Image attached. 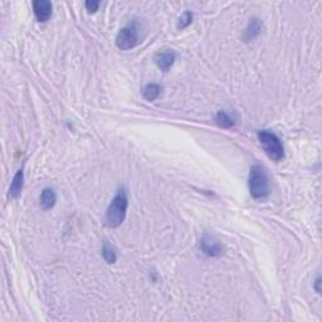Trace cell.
Wrapping results in <instances>:
<instances>
[{
    "label": "cell",
    "instance_id": "obj_1",
    "mask_svg": "<svg viewBox=\"0 0 322 322\" xmlns=\"http://www.w3.org/2000/svg\"><path fill=\"white\" fill-rule=\"evenodd\" d=\"M129 199L126 190L122 188L112 199L109 209L106 211V224L110 228H117L122 224L128 213Z\"/></svg>",
    "mask_w": 322,
    "mask_h": 322
},
{
    "label": "cell",
    "instance_id": "obj_2",
    "mask_svg": "<svg viewBox=\"0 0 322 322\" xmlns=\"http://www.w3.org/2000/svg\"><path fill=\"white\" fill-rule=\"evenodd\" d=\"M249 192L255 199L267 198L269 195V179L260 165H253L249 173Z\"/></svg>",
    "mask_w": 322,
    "mask_h": 322
},
{
    "label": "cell",
    "instance_id": "obj_3",
    "mask_svg": "<svg viewBox=\"0 0 322 322\" xmlns=\"http://www.w3.org/2000/svg\"><path fill=\"white\" fill-rule=\"evenodd\" d=\"M258 140L267 155L274 161H281L284 157V149L278 136L272 131L262 130L258 132Z\"/></svg>",
    "mask_w": 322,
    "mask_h": 322
},
{
    "label": "cell",
    "instance_id": "obj_4",
    "mask_svg": "<svg viewBox=\"0 0 322 322\" xmlns=\"http://www.w3.org/2000/svg\"><path fill=\"white\" fill-rule=\"evenodd\" d=\"M138 44V32L133 25L122 28L116 37V46L121 51H129Z\"/></svg>",
    "mask_w": 322,
    "mask_h": 322
},
{
    "label": "cell",
    "instance_id": "obj_5",
    "mask_svg": "<svg viewBox=\"0 0 322 322\" xmlns=\"http://www.w3.org/2000/svg\"><path fill=\"white\" fill-rule=\"evenodd\" d=\"M199 249L208 257H219L224 253L223 244L217 238H214L213 236H209V234H204L199 239Z\"/></svg>",
    "mask_w": 322,
    "mask_h": 322
},
{
    "label": "cell",
    "instance_id": "obj_6",
    "mask_svg": "<svg viewBox=\"0 0 322 322\" xmlns=\"http://www.w3.org/2000/svg\"><path fill=\"white\" fill-rule=\"evenodd\" d=\"M52 6L51 1H47V0H37L33 3V10H34L35 18L37 20L41 23L48 22L49 18L52 16Z\"/></svg>",
    "mask_w": 322,
    "mask_h": 322
},
{
    "label": "cell",
    "instance_id": "obj_7",
    "mask_svg": "<svg viewBox=\"0 0 322 322\" xmlns=\"http://www.w3.org/2000/svg\"><path fill=\"white\" fill-rule=\"evenodd\" d=\"M175 60H176L175 52L171 51V49H166V51L159 52V53L155 56V63H156L157 67H159L161 70H164V72H168V70L173 67Z\"/></svg>",
    "mask_w": 322,
    "mask_h": 322
},
{
    "label": "cell",
    "instance_id": "obj_8",
    "mask_svg": "<svg viewBox=\"0 0 322 322\" xmlns=\"http://www.w3.org/2000/svg\"><path fill=\"white\" fill-rule=\"evenodd\" d=\"M263 24L258 18H252V19L249 20L248 25H247L246 30H244L243 34V39L246 42H251L253 39H256L258 35L260 34L262 32Z\"/></svg>",
    "mask_w": 322,
    "mask_h": 322
},
{
    "label": "cell",
    "instance_id": "obj_9",
    "mask_svg": "<svg viewBox=\"0 0 322 322\" xmlns=\"http://www.w3.org/2000/svg\"><path fill=\"white\" fill-rule=\"evenodd\" d=\"M23 184H24V174H23V170H19L14 175L13 182H11L10 188H9V195L11 198L16 199L22 194Z\"/></svg>",
    "mask_w": 322,
    "mask_h": 322
},
{
    "label": "cell",
    "instance_id": "obj_10",
    "mask_svg": "<svg viewBox=\"0 0 322 322\" xmlns=\"http://www.w3.org/2000/svg\"><path fill=\"white\" fill-rule=\"evenodd\" d=\"M41 205L44 210H49L53 206L56 205V201H57V195H56V192L52 188H46L43 189L41 194Z\"/></svg>",
    "mask_w": 322,
    "mask_h": 322
},
{
    "label": "cell",
    "instance_id": "obj_11",
    "mask_svg": "<svg viewBox=\"0 0 322 322\" xmlns=\"http://www.w3.org/2000/svg\"><path fill=\"white\" fill-rule=\"evenodd\" d=\"M161 93V87L156 83H149L142 88V96L146 101H155Z\"/></svg>",
    "mask_w": 322,
    "mask_h": 322
},
{
    "label": "cell",
    "instance_id": "obj_12",
    "mask_svg": "<svg viewBox=\"0 0 322 322\" xmlns=\"http://www.w3.org/2000/svg\"><path fill=\"white\" fill-rule=\"evenodd\" d=\"M215 122L224 129L232 128V126H234V124H236L233 117L225 111H218V114L215 115Z\"/></svg>",
    "mask_w": 322,
    "mask_h": 322
},
{
    "label": "cell",
    "instance_id": "obj_13",
    "mask_svg": "<svg viewBox=\"0 0 322 322\" xmlns=\"http://www.w3.org/2000/svg\"><path fill=\"white\" fill-rule=\"evenodd\" d=\"M102 256H103V258H105L106 262L110 263V264L115 263L117 259V256H116V252H115V249L112 248V247L110 246L107 242H105L102 246Z\"/></svg>",
    "mask_w": 322,
    "mask_h": 322
},
{
    "label": "cell",
    "instance_id": "obj_14",
    "mask_svg": "<svg viewBox=\"0 0 322 322\" xmlns=\"http://www.w3.org/2000/svg\"><path fill=\"white\" fill-rule=\"evenodd\" d=\"M193 22V13L192 11H185L182 16H180V19L178 22V28L179 29H184V28L189 27Z\"/></svg>",
    "mask_w": 322,
    "mask_h": 322
},
{
    "label": "cell",
    "instance_id": "obj_15",
    "mask_svg": "<svg viewBox=\"0 0 322 322\" xmlns=\"http://www.w3.org/2000/svg\"><path fill=\"white\" fill-rule=\"evenodd\" d=\"M84 6H86V9L89 13H95L100 8V1H86Z\"/></svg>",
    "mask_w": 322,
    "mask_h": 322
},
{
    "label": "cell",
    "instance_id": "obj_16",
    "mask_svg": "<svg viewBox=\"0 0 322 322\" xmlns=\"http://www.w3.org/2000/svg\"><path fill=\"white\" fill-rule=\"evenodd\" d=\"M320 286H321V278L317 277V279L315 281V290H316L317 293H321V287Z\"/></svg>",
    "mask_w": 322,
    "mask_h": 322
}]
</instances>
